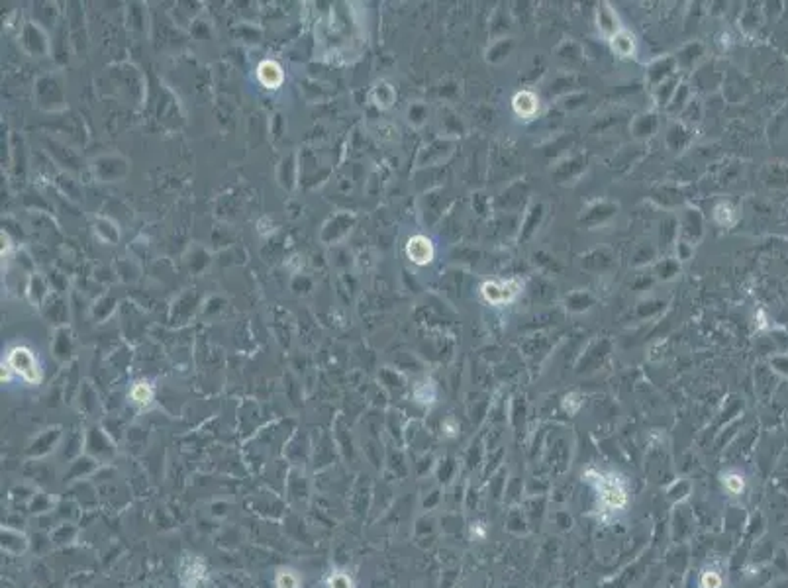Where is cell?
<instances>
[{
  "label": "cell",
  "mask_w": 788,
  "mask_h": 588,
  "mask_svg": "<svg viewBox=\"0 0 788 588\" xmlns=\"http://www.w3.org/2000/svg\"><path fill=\"white\" fill-rule=\"evenodd\" d=\"M583 480L594 491L596 512L602 520L622 516L631 504L629 479L616 469L590 465L583 473Z\"/></svg>",
  "instance_id": "obj_1"
},
{
  "label": "cell",
  "mask_w": 788,
  "mask_h": 588,
  "mask_svg": "<svg viewBox=\"0 0 788 588\" xmlns=\"http://www.w3.org/2000/svg\"><path fill=\"white\" fill-rule=\"evenodd\" d=\"M524 292V281L518 277L510 279H492L483 283L480 287V296L483 301L489 302L490 306H506L514 302Z\"/></svg>",
  "instance_id": "obj_2"
},
{
  "label": "cell",
  "mask_w": 788,
  "mask_h": 588,
  "mask_svg": "<svg viewBox=\"0 0 788 588\" xmlns=\"http://www.w3.org/2000/svg\"><path fill=\"white\" fill-rule=\"evenodd\" d=\"M8 367H10L8 371H12L16 375H20L26 383H38V381H40V367H38V361H36L34 353H32L30 349H26V347H16V349L10 351V355H8Z\"/></svg>",
  "instance_id": "obj_3"
},
{
  "label": "cell",
  "mask_w": 788,
  "mask_h": 588,
  "mask_svg": "<svg viewBox=\"0 0 788 588\" xmlns=\"http://www.w3.org/2000/svg\"><path fill=\"white\" fill-rule=\"evenodd\" d=\"M406 255L408 259L412 261L414 265H428V263H432L435 255L432 239L426 237V235H414V237H410L406 244Z\"/></svg>",
  "instance_id": "obj_4"
},
{
  "label": "cell",
  "mask_w": 788,
  "mask_h": 588,
  "mask_svg": "<svg viewBox=\"0 0 788 588\" xmlns=\"http://www.w3.org/2000/svg\"><path fill=\"white\" fill-rule=\"evenodd\" d=\"M608 41H610L612 51L616 55L625 57V59L636 55V38H634V34H631L627 27L624 26L616 27L610 36H608Z\"/></svg>",
  "instance_id": "obj_5"
},
{
  "label": "cell",
  "mask_w": 788,
  "mask_h": 588,
  "mask_svg": "<svg viewBox=\"0 0 788 588\" xmlns=\"http://www.w3.org/2000/svg\"><path fill=\"white\" fill-rule=\"evenodd\" d=\"M720 484L723 493L732 498H737L748 491V475L739 469H728L720 473Z\"/></svg>",
  "instance_id": "obj_6"
},
{
  "label": "cell",
  "mask_w": 788,
  "mask_h": 588,
  "mask_svg": "<svg viewBox=\"0 0 788 588\" xmlns=\"http://www.w3.org/2000/svg\"><path fill=\"white\" fill-rule=\"evenodd\" d=\"M512 110L518 118L522 120H531L540 112V98L533 95L531 91H520L512 98Z\"/></svg>",
  "instance_id": "obj_7"
},
{
  "label": "cell",
  "mask_w": 788,
  "mask_h": 588,
  "mask_svg": "<svg viewBox=\"0 0 788 588\" xmlns=\"http://www.w3.org/2000/svg\"><path fill=\"white\" fill-rule=\"evenodd\" d=\"M257 77L259 81L263 82L267 89H279L283 79H285L283 69L279 67L275 61H263L257 69Z\"/></svg>",
  "instance_id": "obj_8"
},
{
  "label": "cell",
  "mask_w": 788,
  "mask_h": 588,
  "mask_svg": "<svg viewBox=\"0 0 788 588\" xmlns=\"http://www.w3.org/2000/svg\"><path fill=\"white\" fill-rule=\"evenodd\" d=\"M698 588H726V576L720 567L706 565L698 575Z\"/></svg>",
  "instance_id": "obj_9"
},
{
  "label": "cell",
  "mask_w": 788,
  "mask_h": 588,
  "mask_svg": "<svg viewBox=\"0 0 788 588\" xmlns=\"http://www.w3.org/2000/svg\"><path fill=\"white\" fill-rule=\"evenodd\" d=\"M302 587V580L300 575L294 569H288V567H281L277 569L275 573V588H300Z\"/></svg>",
  "instance_id": "obj_10"
},
{
  "label": "cell",
  "mask_w": 788,
  "mask_h": 588,
  "mask_svg": "<svg viewBox=\"0 0 788 588\" xmlns=\"http://www.w3.org/2000/svg\"><path fill=\"white\" fill-rule=\"evenodd\" d=\"M714 220L723 226V228H730L737 222V212L730 202H720V204L714 208Z\"/></svg>",
  "instance_id": "obj_11"
},
{
  "label": "cell",
  "mask_w": 788,
  "mask_h": 588,
  "mask_svg": "<svg viewBox=\"0 0 788 588\" xmlns=\"http://www.w3.org/2000/svg\"><path fill=\"white\" fill-rule=\"evenodd\" d=\"M130 398L136 402L137 406H148L151 400H153V388H151L148 383L139 381V383H136L134 386H132V390H130Z\"/></svg>",
  "instance_id": "obj_12"
},
{
  "label": "cell",
  "mask_w": 788,
  "mask_h": 588,
  "mask_svg": "<svg viewBox=\"0 0 788 588\" xmlns=\"http://www.w3.org/2000/svg\"><path fill=\"white\" fill-rule=\"evenodd\" d=\"M327 588H355L354 578L345 571H332L326 580Z\"/></svg>",
  "instance_id": "obj_13"
},
{
  "label": "cell",
  "mask_w": 788,
  "mask_h": 588,
  "mask_svg": "<svg viewBox=\"0 0 788 588\" xmlns=\"http://www.w3.org/2000/svg\"><path fill=\"white\" fill-rule=\"evenodd\" d=\"M414 397H416V400H418V402H421V404H432V402H434V398H435L434 384H430V386L421 384V386H418V388H416V392H414Z\"/></svg>",
  "instance_id": "obj_14"
},
{
  "label": "cell",
  "mask_w": 788,
  "mask_h": 588,
  "mask_svg": "<svg viewBox=\"0 0 788 588\" xmlns=\"http://www.w3.org/2000/svg\"><path fill=\"white\" fill-rule=\"evenodd\" d=\"M487 535H489V528H487L483 521H473V524H471V537H473L475 541H485Z\"/></svg>",
  "instance_id": "obj_15"
},
{
  "label": "cell",
  "mask_w": 788,
  "mask_h": 588,
  "mask_svg": "<svg viewBox=\"0 0 788 588\" xmlns=\"http://www.w3.org/2000/svg\"><path fill=\"white\" fill-rule=\"evenodd\" d=\"M563 408L569 412V414H577V412H579V408H581V400H579V395L571 392V395H567V397L563 398Z\"/></svg>",
  "instance_id": "obj_16"
},
{
  "label": "cell",
  "mask_w": 788,
  "mask_h": 588,
  "mask_svg": "<svg viewBox=\"0 0 788 588\" xmlns=\"http://www.w3.org/2000/svg\"><path fill=\"white\" fill-rule=\"evenodd\" d=\"M443 430H445V434H448L449 438H455L457 436V432H459V425L455 424V420H445V424H443Z\"/></svg>",
  "instance_id": "obj_17"
}]
</instances>
